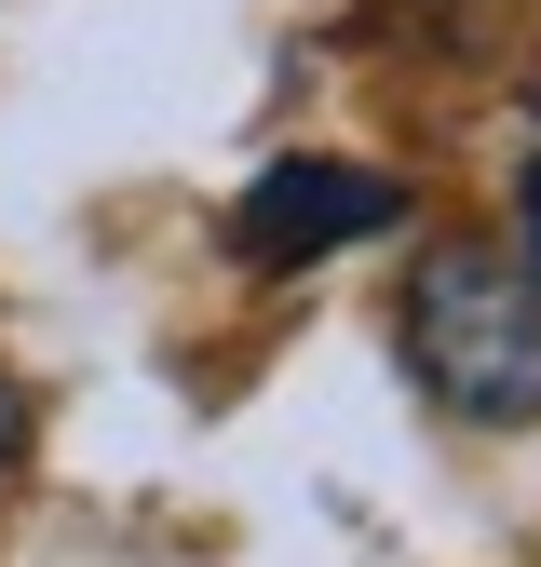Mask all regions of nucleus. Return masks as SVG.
Here are the masks:
<instances>
[{
	"instance_id": "nucleus-5",
	"label": "nucleus",
	"mask_w": 541,
	"mask_h": 567,
	"mask_svg": "<svg viewBox=\"0 0 541 567\" xmlns=\"http://www.w3.org/2000/svg\"><path fill=\"white\" fill-rule=\"evenodd\" d=\"M528 122H541V82H528Z\"/></svg>"
},
{
	"instance_id": "nucleus-2",
	"label": "nucleus",
	"mask_w": 541,
	"mask_h": 567,
	"mask_svg": "<svg viewBox=\"0 0 541 567\" xmlns=\"http://www.w3.org/2000/svg\"><path fill=\"white\" fill-rule=\"evenodd\" d=\"M379 230H406V176L392 163H338V150H285L231 203V257L244 270H325V257H353Z\"/></svg>"
},
{
	"instance_id": "nucleus-1",
	"label": "nucleus",
	"mask_w": 541,
	"mask_h": 567,
	"mask_svg": "<svg viewBox=\"0 0 541 567\" xmlns=\"http://www.w3.org/2000/svg\"><path fill=\"white\" fill-rule=\"evenodd\" d=\"M406 379L473 433L541 419V284L514 244H420V270H406Z\"/></svg>"
},
{
	"instance_id": "nucleus-4",
	"label": "nucleus",
	"mask_w": 541,
	"mask_h": 567,
	"mask_svg": "<svg viewBox=\"0 0 541 567\" xmlns=\"http://www.w3.org/2000/svg\"><path fill=\"white\" fill-rule=\"evenodd\" d=\"M14 433H28V419H14V379H0V473H14Z\"/></svg>"
},
{
	"instance_id": "nucleus-3",
	"label": "nucleus",
	"mask_w": 541,
	"mask_h": 567,
	"mask_svg": "<svg viewBox=\"0 0 541 567\" xmlns=\"http://www.w3.org/2000/svg\"><path fill=\"white\" fill-rule=\"evenodd\" d=\"M514 230H528V284H541V163L514 176Z\"/></svg>"
}]
</instances>
